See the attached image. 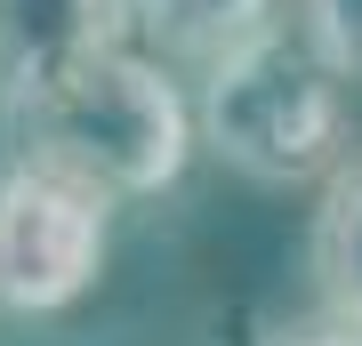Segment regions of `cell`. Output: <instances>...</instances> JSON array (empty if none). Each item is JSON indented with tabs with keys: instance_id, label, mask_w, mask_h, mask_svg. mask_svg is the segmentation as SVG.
Returning <instances> with one entry per match:
<instances>
[{
	"instance_id": "obj_1",
	"label": "cell",
	"mask_w": 362,
	"mask_h": 346,
	"mask_svg": "<svg viewBox=\"0 0 362 346\" xmlns=\"http://www.w3.org/2000/svg\"><path fill=\"white\" fill-rule=\"evenodd\" d=\"M194 113H185L177 81L137 49H89L73 64H40V73L0 81V145L8 161H49L73 178L105 185L113 202L161 193L185 169L194 145Z\"/></svg>"
},
{
	"instance_id": "obj_2",
	"label": "cell",
	"mask_w": 362,
	"mask_h": 346,
	"mask_svg": "<svg viewBox=\"0 0 362 346\" xmlns=\"http://www.w3.org/2000/svg\"><path fill=\"white\" fill-rule=\"evenodd\" d=\"M338 64L306 40V25H258L242 49L202 64V145L250 185H314L346 161V89Z\"/></svg>"
},
{
	"instance_id": "obj_3",
	"label": "cell",
	"mask_w": 362,
	"mask_h": 346,
	"mask_svg": "<svg viewBox=\"0 0 362 346\" xmlns=\"http://www.w3.org/2000/svg\"><path fill=\"white\" fill-rule=\"evenodd\" d=\"M113 193L49 161L0 169V314H57L105 274Z\"/></svg>"
},
{
	"instance_id": "obj_4",
	"label": "cell",
	"mask_w": 362,
	"mask_h": 346,
	"mask_svg": "<svg viewBox=\"0 0 362 346\" xmlns=\"http://www.w3.org/2000/svg\"><path fill=\"white\" fill-rule=\"evenodd\" d=\"M129 33V0H0V81L73 64Z\"/></svg>"
},
{
	"instance_id": "obj_5",
	"label": "cell",
	"mask_w": 362,
	"mask_h": 346,
	"mask_svg": "<svg viewBox=\"0 0 362 346\" xmlns=\"http://www.w3.org/2000/svg\"><path fill=\"white\" fill-rule=\"evenodd\" d=\"M258 25H274V0H129V33L169 64H218Z\"/></svg>"
},
{
	"instance_id": "obj_6",
	"label": "cell",
	"mask_w": 362,
	"mask_h": 346,
	"mask_svg": "<svg viewBox=\"0 0 362 346\" xmlns=\"http://www.w3.org/2000/svg\"><path fill=\"white\" fill-rule=\"evenodd\" d=\"M314 282L338 322H362V169H338L314 209Z\"/></svg>"
},
{
	"instance_id": "obj_7",
	"label": "cell",
	"mask_w": 362,
	"mask_h": 346,
	"mask_svg": "<svg viewBox=\"0 0 362 346\" xmlns=\"http://www.w3.org/2000/svg\"><path fill=\"white\" fill-rule=\"evenodd\" d=\"M298 25L346 81L362 73V0H298Z\"/></svg>"
},
{
	"instance_id": "obj_8",
	"label": "cell",
	"mask_w": 362,
	"mask_h": 346,
	"mask_svg": "<svg viewBox=\"0 0 362 346\" xmlns=\"http://www.w3.org/2000/svg\"><path fill=\"white\" fill-rule=\"evenodd\" d=\"M282 346H362V322H322V330H298Z\"/></svg>"
}]
</instances>
